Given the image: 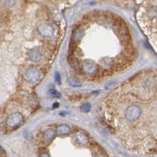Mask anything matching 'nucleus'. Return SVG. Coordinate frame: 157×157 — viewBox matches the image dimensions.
<instances>
[{
	"label": "nucleus",
	"mask_w": 157,
	"mask_h": 157,
	"mask_svg": "<svg viewBox=\"0 0 157 157\" xmlns=\"http://www.w3.org/2000/svg\"><path fill=\"white\" fill-rule=\"evenodd\" d=\"M58 132L59 134H63V135H65V134H68L70 133V128L68 127L67 126H61L58 127Z\"/></svg>",
	"instance_id": "nucleus-3"
},
{
	"label": "nucleus",
	"mask_w": 157,
	"mask_h": 157,
	"mask_svg": "<svg viewBox=\"0 0 157 157\" xmlns=\"http://www.w3.org/2000/svg\"><path fill=\"white\" fill-rule=\"evenodd\" d=\"M41 157H50V156H49L48 155V154H46V153H45V154H44V155H43V156H42Z\"/></svg>",
	"instance_id": "nucleus-4"
},
{
	"label": "nucleus",
	"mask_w": 157,
	"mask_h": 157,
	"mask_svg": "<svg viewBox=\"0 0 157 157\" xmlns=\"http://www.w3.org/2000/svg\"><path fill=\"white\" fill-rule=\"evenodd\" d=\"M130 29L123 20L107 13H93L75 24L68 62L85 81L103 80L125 70L135 59Z\"/></svg>",
	"instance_id": "nucleus-1"
},
{
	"label": "nucleus",
	"mask_w": 157,
	"mask_h": 157,
	"mask_svg": "<svg viewBox=\"0 0 157 157\" xmlns=\"http://www.w3.org/2000/svg\"><path fill=\"white\" fill-rule=\"evenodd\" d=\"M22 121H23V116L18 112H14L11 115H10L6 119V124L9 127L13 128V127H17L19 125H21Z\"/></svg>",
	"instance_id": "nucleus-2"
}]
</instances>
